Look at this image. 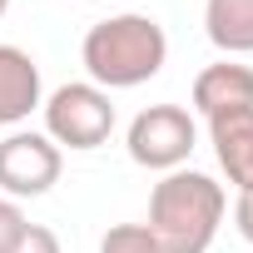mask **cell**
Masks as SVG:
<instances>
[{
    "mask_svg": "<svg viewBox=\"0 0 253 253\" xmlns=\"http://www.w3.org/2000/svg\"><path fill=\"white\" fill-rule=\"evenodd\" d=\"M80 60L89 70V84H99V89H139L164 70L169 35L154 15L124 10V15H109L84 30Z\"/></svg>",
    "mask_w": 253,
    "mask_h": 253,
    "instance_id": "obj_1",
    "label": "cell"
},
{
    "mask_svg": "<svg viewBox=\"0 0 253 253\" xmlns=\"http://www.w3.org/2000/svg\"><path fill=\"white\" fill-rule=\"evenodd\" d=\"M223 209H228L223 184H213L199 169H174L154 184L144 223L164 253H209V243L218 238Z\"/></svg>",
    "mask_w": 253,
    "mask_h": 253,
    "instance_id": "obj_2",
    "label": "cell"
},
{
    "mask_svg": "<svg viewBox=\"0 0 253 253\" xmlns=\"http://www.w3.org/2000/svg\"><path fill=\"white\" fill-rule=\"evenodd\" d=\"M45 134L60 144V149H99L109 134H114V99L109 89L89 84V80H70L60 84L45 104Z\"/></svg>",
    "mask_w": 253,
    "mask_h": 253,
    "instance_id": "obj_3",
    "label": "cell"
},
{
    "mask_svg": "<svg viewBox=\"0 0 253 253\" xmlns=\"http://www.w3.org/2000/svg\"><path fill=\"white\" fill-rule=\"evenodd\" d=\"M199 144V124L184 104H149L129 119V134H124V149L139 169H154V174H174L189 164Z\"/></svg>",
    "mask_w": 253,
    "mask_h": 253,
    "instance_id": "obj_4",
    "label": "cell"
},
{
    "mask_svg": "<svg viewBox=\"0 0 253 253\" xmlns=\"http://www.w3.org/2000/svg\"><path fill=\"white\" fill-rule=\"evenodd\" d=\"M65 154L40 129H10L0 139V189L5 199H40L60 184Z\"/></svg>",
    "mask_w": 253,
    "mask_h": 253,
    "instance_id": "obj_5",
    "label": "cell"
},
{
    "mask_svg": "<svg viewBox=\"0 0 253 253\" xmlns=\"http://www.w3.org/2000/svg\"><path fill=\"white\" fill-rule=\"evenodd\" d=\"M40 104H45V84L35 55L20 45H0V129L25 124Z\"/></svg>",
    "mask_w": 253,
    "mask_h": 253,
    "instance_id": "obj_6",
    "label": "cell"
},
{
    "mask_svg": "<svg viewBox=\"0 0 253 253\" xmlns=\"http://www.w3.org/2000/svg\"><path fill=\"white\" fill-rule=\"evenodd\" d=\"M194 109L204 119L233 114V109H253V70L228 60V55L218 65H204L199 80H194Z\"/></svg>",
    "mask_w": 253,
    "mask_h": 253,
    "instance_id": "obj_7",
    "label": "cell"
},
{
    "mask_svg": "<svg viewBox=\"0 0 253 253\" xmlns=\"http://www.w3.org/2000/svg\"><path fill=\"white\" fill-rule=\"evenodd\" d=\"M209 144H213L218 169L228 174V184H233L238 194L253 189V109L213 114V119H209Z\"/></svg>",
    "mask_w": 253,
    "mask_h": 253,
    "instance_id": "obj_8",
    "label": "cell"
},
{
    "mask_svg": "<svg viewBox=\"0 0 253 253\" xmlns=\"http://www.w3.org/2000/svg\"><path fill=\"white\" fill-rule=\"evenodd\" d=\"M204 30L228 60L253 55V0H204Z\"/></svg>",
    "mask_w": 253,
    "mask_h": 253,
    "instance_id": "obj_9",
    "label": "cell"
},
{
    "mask_svg": "<svg viewBox=\"0 0 253 253\" xmlns=\"http://www.w3.org/2000/svg\"><path fill=\"white\" fill-rule=\"evenodd\" d=\"M99 253H164V248L149 233V223H114L99 238Z\"/></svg>",
    "mask_w": 253,
    "mask_h": 253,
    "instance_id": "obj_10",
    "label": "cell"
},
{
    "mask_svg": "<svg viewBox=\"0 0 253 253\" xmlns=\"http://www.w3.org/2000/svg\"><path fill=\"white\" fill-rule=\"evenodd\" d=\"M5 253H65V248H60V233H55V228H45V223H25Z\"/></svg>",
    "mask_w": 253,
    "mask_h": 253,
    "instance_id": "obj_11",
    "label": "cell"
},
{
    "mask_svg": "<svg viewBox=\"0 0 253 253\" xmlns=\"http://www.w3.org/2000/svg\"><path fill=\"white\" fill-rule=\"evenodd\" d=\"M25 223H30V218L20 213V204H15V199H5V194H0V253H5V248L15 243V233H20Z\"/></svg>",
    "mask_w": 253,
    "mask_h": 253,
    "instance_id": "obj_12",
    "label": "cell"
},
{
    "mask_svg": "<svg viewBox=\"0 0 253 253\" xmlns=\"http://www.w3.org/2000/svg\"><path fill=\"white\" fill-rule=\"evenodd\" d=\"M233 228H238L243 243H253V189L238 194V204H233Z\"/></svg>",
    "mask_w": 253,
    "mask_h": 253,
    "instance_id": "obj_13",
    "label": "cell"
},
{
    "mask_svg": "<svg viewBox=\"0 0 253 253\" xmlns=\"http://www.w3.org/2000/svg\"><path fill=\"white\" fill-rule=\"evenodd\" d=\"M5 10H10V0H0V20H5Z\"/></svg>",
    "mask_w": 253,
    "mask_h": 253,
    "instance_id": "obj_14",
    "label": "cell"
}]
</instances>
